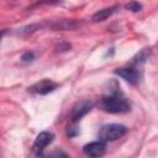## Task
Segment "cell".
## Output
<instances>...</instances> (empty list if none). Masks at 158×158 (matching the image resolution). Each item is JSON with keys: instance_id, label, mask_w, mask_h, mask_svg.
<instances>
[{"instance_id": "obj_1", "label": "cell", "mask_w": 158, "mask_h": 158, "mask_svg": "<svg viewBox=\"0 0 158 158\" xmlns=\"http://www.w3.org/2000/svg\"><path fill=\"white\" fill-rule=\"evenodd\" d=\"M99 107L109 114H125L131 110V104L121 95H107L99 99Z\"/></svg>"}, {"instance_id": "obj_2", "label": "cell", "mask_w": 158, "mask_h": 158, "mask_svg": "<svg viewBox=\"0 0 158 158\" xmlns=\"http://www.w3.org/2000/svg\"><path fill=\"white\" fill-rule=\"evenodd\" d=\"M127 132V128L123 125L120 123H109L104 125L99 132H98V138L104 142H112L116 141L121 137H123Z\"/></svg>"}, {"instance_id": "obj_3", "label": "cell", "mask_w": 158, "mask_h": 158, "mask_svg": "<svg viewBox=\"0 0 158 158\" xmlns=\"http://www.w3.org/2000/svg\"><path fill=\"white\" fill-rule=\"evenodd\" d=\"M48 28L54 31H72L78 28L81 25V21L75 19H56V20H48L44 23Z\"/></svg>"}, {"instance_id": "obj_4", "label": "cell", "mask_w": 158, "mask_h": 158, "mask_svg": "<svg viewBox=\"0 0 158 158\" xmlns=\"http://www.w3.org/2000/svg\"><path fill=\"white\" fill-rule=\"evenodd\" d=\"M93 107H94V101H91V100H80V101H78L73 105L68 117L72 122H77L81 117H84L86 114H89Z\"/></svg>"}, {"instance_id": "obj_5", "label": "cell", "mask_w": 158, "mask_h": 158, "mask_svg": "<svg viewBox=\"0 0 158 158\" xmlns=\"http://www.w3.org/2000/svg\"><path fill=\"white\" fill-rule=\"evenodd\" d=\"M58 86H59L58 83H54L49 79H43V80H40V81L35 83L33 85H31L28 88V91L32 94H37V95H47V94L54 91Z\"/></svg>"}, {"instance_id": "obj_6", "label": "cell", "mask_w": 158, "mask_h": 158, "mask_svg": "<svg viewBox=\"0 0 158 158\" xmlns=\"http://www.w3.org/2000/svg\"><path fill=\"white\" fill-rule=\"evenodd\" d=\"M54 138V135L49 131H43L41 133H38V136L36 137L35 142H33V152L36 156H42V152L44 149V147H47Z\"/></svg>"}, {"instance_id": "obj_7", "label": "cell", "mask_w": 158, "mask_h": 158, "mask_svg": "<svg viewBox=\"0 0 158 158\" xmlns=\"http://www.w3.org/2000/svg\"><path fill=\"white\" fill-rule=\"evenodd\" d=\"M83 152L88 157H93V158L101 157L106 152V142L100 141V139L90 142V143H88V144H85L83 147Z\"/></svg>"}, {"instance_id": "obj_8", "label": "cell", "mask_w": 158, "mask_h": 158, "mask_svg": "<svg viewBox=\"0 0 158 158\" xmlns=\"http://www.w3.org/2000/svg\"><path fill=\"white\" fill-rule=\"evenodd\" d=\"M114 73L118 77H121L123 80L128 81L130 84H138L139 79H141V74L137 69L133 68H117L114 70Z\"/></svg>"}, {"instance_id": "obj_9", "label": "cell", "mask_w": 158, "mask_h": 158, "mask_svg": "<svg viewBox=\"0 0 158 158\" xmlns=\"http://www.w3.org/2000/svg\"><path fill=\"white\" fill-rule=\"evenodd\" d=\"M117 10V6H111V7H105L101 9L99 11H96L93 16H91V21L94 22H100V21H105L106 19H109L115 11Z\"/></svg>"}, {"instance_id": "obj_10", "label": "cell", "mask_w": 158, "mask_h": 158, "mask_svg": "<svg viewBox=\"0 0 158 158\" xmlns=\"http://www.w3.org/2000/svg\"><path fill=\"white\" fill-rule=\"evenodd\" d=\"M149 54H151V48H143L131 59V63L135 64V65H141V64L147 62Z\"/></svg>"}, {"instance_id": "obj_11", "label": "cell", "mask_w": 158, "mask_h": 158, "mask_svg": "<svg viewBox=\"0 0 158 158\" xmlns=\"http://www.w3.org/2000/svg\"><path fill=\"white\" fill-rule=\"evenodd\" d=\"M40 27H41L40 23H32V25H28V26L22 27L17 33H19V35H28V33H32V32L40 30Z\"/></svg>"}, {"instance_id": "obj_12", "label": "cell", "mask_w": 158, "mask_h": 158, "mask_svg": "<svg viewBox=\"0 0 158 158\" xmlns=\"http://www.w3.org/2000/svg\"><path fill=\"white\" fill-rule=\"evenodd\" d=\"M125 9L126 10H130L132 12H138L142 10V5L138 2V1H130L125 5Z\"/></svg>"}, {"instance_id": "obj_13", "label": "cell", "mask_w": 158, "mask_h": 158, "mask_svg": "<svg viewBox=\"0 0 158 158\" xmlns=\"http://www.w3.org/2000/svg\"><path fill=\"white\" fill-rule=\"evenodd\" d=\"M35 58H36V54H35V52H32V51H27V52H25V53L21 56V60H22L23 63L33 62Z\"/></svg>"}, {"instance_id": "obj_14", "label": "cell", "mask_w": 158, "mask_h": 158, "mask_svg": "<svg viewBox=\"0 0 158 158\" xmlns=\"http://www.w3.org/2000/svg\"><path fill=\"white\" fill-rule=\"evenodd\" d=\"M59 2H62V0H40V1L35 2V4L31 6V9H32V7L41 6V5H56V4H59Z\"/></svg>"}, {"instance_id": "obj_15", "label": "cell", "mask_w": 158, "mask_h": 158, "mask_svg": "<svg viewBox=\"0 0 158 158\" xmlns=\"http://www.w3.org/2000/svg\"><path fill=\"white\" fill-rule=\"evenodd\" d=\"M79 133V130L77 128V127H70L69 130H68V132H67V135L69 136V137H74V136H77Z\"/></svg>"}, {"instance_id": "obj_16", "label": "cell", "mask_w": 158, "mask_h": 158, "mask_svg": "<svg viewBox=\"0 0 158 158\" xmlns=\"http://www.w3.org/2000/svg\"><path fill=\"white\" fill-rule=\"evenodd\" d=\"M69 48H70V44L69 43H64V44H59L57 47V51H67Z\"/></svg>"}, {"instance_id": "obj_17", "label": "cell", "mask_w": 158, "mask_h": 158, "mask_svg": "<svg viewBox=\"0 0 158 158\" xmlns=\"http://www.w3.org/2000/svg\"><path fill=\"white\" fill-rule=\"evenodd\" d=\"M6 33V30H2V31H0V40L2 38V36Z\"/></svg>"}]
</instances>
